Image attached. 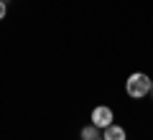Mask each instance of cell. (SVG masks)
Segmentation results:
<instances>
[{
	"label": "cell",
	"mask_w": 153,
	"mask_h": 140,
	"mask_svg": "<svg viewBox=\"0 0 153 140\" xmlns=\"http://www.w3.org/2000/svg\"><path fill=\"white\" fill-rule=\"evenodd\" d=\"M125 92H128V97H133V99L146 97L148 92H151V76L143 74V71L130 74V76H128V81H125Z\"/></svg>",
	"instance_id": "6da1fadb"
},
{
	"label": "cell",
	"mask_w": 153,
	"mask_h": 140,
	"mask_svg": "<svg viewBox=\"0 0 153 140\" xmlns=\"http://www.w3.org/2000/svg\"><path fill=\"white\" fill-rule=\"evenodd\" d=\"M112 120H115V115H112V110H110L107 104H100V107L92 110V125H97L100 130H105L107 125H112Z\"/></svg>",
	"instance_id": "7a4b0ae2"
},
{
	"label": "cell",
	"mask_w": 153,
	"mask_h": 140,
	"mask_svg": "<svg viewBox=\"0 0 153 140\" xmlns=\"http://www.w3.org/2000/svg\"><path fill=\"white\" fill-rule=\"evenodd\" d=\"M105 140H125L128 135H125V130L120 127V125H107V127H105V135H102Z\"/></svg>",
	"instance_id": "3957f363"
},
{
	"label": "cell",
	"mask_w": 153,
	"mask_h": 140,
	"mask_svg": "<svg viewBox=\"0 0 153 140\" xmlns=\"http://www.w3.org/2000/svg\"><path fill=\"white\" fill-rule=\"evenodd\" d=\"M97 125H87V127H84L82 130V133H79V138H82V140H97L100 138V133H97Z\"/></svg>",
	"instance_id": "277c9868"
},
{
	"label": "cell",
	"mask_w": 153,
	"mask_h": 140,
	"mask_svg": "<svg viewBox=\"0 0 153 140\" xmlns=\"http://www.w3.org/2000/svg\"><path fill=\"white\" fill-rule=\"evenodd\" d=\"M5 13H8V5H5V0H0V21L5 18Z\"/></svg>",
	"instance_id": "5b68a950"
},
{
	"label": "cell",
	"mask_w": 153,
	"mask_h": 140,
	"mask_svg": "<svg viewBox=\"0 0 153 140\" xmlns=\"http://www.w3.org/2000/svg\"><path fill=\"white\" fill-rule=\"evenodd\" d=\"M151 92H153V79H151Z\"/></svg>",
	"instance_id": "8992f818"
},
{
	"label": "cell",
	"mask_w": 153,
	"mask_h": 140,
	"mask_svg": "<svg viewBox=\"0 0 153 140\" xmlns=\"http://www.w3.org/2000/svg\"><path fill=\"white\" fill-rule=\"evenodd\" d=\"M97 140H105V138H97Z\"/></svg>",
	"instance_id": "52a82bcc"
}]
</instances>
